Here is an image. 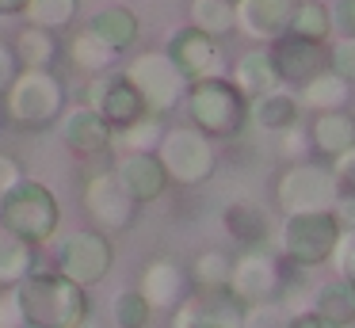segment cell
<instances>
[{
    "instance_id": "27",
    "label": "cell",
    "mask_w": 355,
    "mask_h": 328,
    "mask_svg": "<svg viewBox=\"0 0 355 328\" xmlns=\"http://www.w3.org/2000/svg\"><path fill=\"white\" fill-rule=\"evenodd\" d=\"M256 122H260L263 130H283L294 122V114H298V107H294L291 96H271V92H263V96H256Z\"/></svg>"
},
{
    "instance_id": "21",
    "label": "cell",
    "mask_w": 355,
    "mask_h": 328,
    "mask_svg": "<svg viewBox=\"0 0 355 328\" xmlns=\"http://www.w3.org/2000/svg\"><path fill=\"white\" fill-rule=\"evenodd\" d=\"M111 325L115 328H149L153 325V305L141 297L138 286H126L111 297Z\"/></svg>"
},
{
    "instance_id": "30",
    "label": "cell",
    "mask_w": 355,
    "mask_h": 328,
    "mask_svg": "<svg viewBox=\"0 0 355 328\" xmlns=\"http://www.w3.org/2000/svg\"><path fill=\"white\" fill-rule=\"evenodd\" d=\"M230 282V259L222 252H202L195 264V286H225Z\"/></svg>"
},
{
    "instance_id": "4",
    "label": "cell",
    "mask_w": 355,
    "mask_h": 328,
    "mask_svg": "<svg viewBox=\"0 0 355 328\" xmlns=\"http://www.w3.org/2000/svg\"><path fill=\"white\" fill-rule=\"evenodd\" d=\"M0 221L16 229L19 236H27L31 244H46L62 225V202L42 180L24 175L16 187L0 195Z\"/></svg>"
},
{
    "instance_id": "37",
    "label": "cell",
    "mask_w": 355,
    "mask_h": 328,
    "mask_svg": "<svg viewBox=\"0 0 355 328\" xmlns=\"http://www.w3.org/2000/svg\"><path fill=\"white\" fill-rule=\"evenodd\" d=\"M291 328H329V325L321 320V313H309V317H298Z\"/></svg>"
},
{
    "instance_id": "32",
    "label": "cell",
    "mask_w": 355,
    "mask_h": 328,
    "mask_svg": "<svg viewBox=\"0 0 355 328\" xmlns=\"http://www.w3.org/2000/svg\"><path fill=\"white\" fill-rule=\"evenodd\" d=\"M24 164H19L16 157H12V153H0V195H4V191L8 187H16L19 180H24Z\"/></svg>"
},
{
    "instance_id": "6",
    "label": "cell",
    "mask_w": 355,
    "mask_h": 328,
    "mask_svg": "<svg viewBox=\"0 0 355 328\" xmlns=\"http://www.w3.org/2000/svg\"><path fill=\"white\" fill-rule=\"evenodd\" d=\"M85 210L92 218L96 229H103L107 236L126 233L138 218V198L126 191V183L119 180L115 168H100L85 180Z\"/></svg>"
},
{
    "instance_id": "17",
    "label": "cell",
    "mask_w": 355,
    "mask_h": 328,
    "mask_svg": "<svg viewBox=\"0 0 355 328\" xmlns=\"http://www.w3.org/2000/svg\"><path fill=\"white\" fill-rule=\"evenodd\" d=\"M8 46L16 53L19 69H54L58 58H62V38H58V31H46L39 23H24Z\"/></svg>"
},
{
    "instance_id": "25",
    "label": "cell",
    "mask_w": 355,
    "mask_h": 328,
    "mask_svg": "<svg viewBox=\"0 0 355 328\" xmlns=\"http://www.w3.org/2000/svg\"><path fill=\"white\" fill-rule=\"evenodd\" d=\"M271 80H279L275 69H271L268 53H245L237 65V88L245 92V96H263V92H271Z\"/></svg>"
},
{
    "instance_id": "15",
    "label": "cell",
    "mask_w": 355,
    "mask_h": 328,
    "mask_svg": "<svg viewBox=\"0 0 355 328\" xmlns=\"http://www.w3.org/2000/svg\"><path fill=\"white\" fill-rule=\"evenodd\" d=\"M138 290L141 297H146L149 305L157 309H172V305H180L187 297V275L180 271L172 259H153V264H146V271H141L138 279Z\"/></svg>"
},
{
    "instance_id": "11",
    "label": "cell",
    "mask_w": 355,
    "mask_h": 328,
    "mask_svg": "<svg viewBox=\"0 0 355 328\" xmlns=\"http://www.w3.org/2000/svg\"><path fill=\"white\" fill-rule=\"evenodd\" d=\"M164 53L176 61L187 80H202V76L222 73V46H218V38L207 35V31H199V27H191V23L172 31Z\"/></svg>"
},
{
    "instance_id": "22",
    "label": "cell",
    "mask_w": 355,
    "mask_h": 328,
    "mask_svg": "<svg viewBox=\"0 0 355 328\" xmlns=\"http://www.w3.org/2000/svg\"><path fill=\"white\" fill-rule=\"evenodd\" d=\"M191 27L207 31V35H225V31H233V23H237V8L230 4V0H191Z\"/></svg>"
},
{
    "instance_id": "24",
    "label": "cell",
    "mask_w": 355,
    "mask_h": 328,
    "mask_svg": "<svg viewBox=\"0 0 355 328\" xmlns=\"http://www.w3.org/2000/svg\"><path fill=\"white\" fill-rule=\"evenodd\" d=\"M119 137H123L126 153H157V145L164 137V122L157 111H146L141 119H134L130 126L119 130Z\"/></svg>"
},
{
    "instance_id": "23",
    "label": "cell",
    "mask_w": 355,
    "mask_h": 328,
    "mask_svg": "<svg viewBox=\"0 0 355 328\" xmlns=\"http://www.w3.org/2000/svg\"><path fill=\"white\" fill-rule=\"evenodd\" d=\"M222 221L230 225V233L237 236L241 244H256L268 236V218H263V210H256L252 202H233L230 210L222 214Z\"/></svg>"
},
{
    "instance_id": "19",
    "label": "cell",
    "mask_w": 355,
    "mask_h": 328,
    "mask_svg": "<svg viewBox=\"0 0 355 328\" xmlns=\"http://www.w3.org/2000/svg\"><path fill=\"white\" fill-rule=\"evenodd\" d=\"M69 58L80 73L96 76V73H111V69H115L119 50L111 42H103L92 27H80V31H73V38H69Z\"/></svg>"
},
{
    "instance_id": "41",
    "label": "cell",
    "mask_w": 355,
    "mask_h": 328,
    "mask_svg": "<svg viewBox=\"0 0 355 328\" xmlns=\"http://www.w3.org/2000/svg\"><path fill=\"white\" fill-rule=\"evenodd\" d=\"M230 4H237V0H230Z\"/></svg>"
},
{
    "instance_id": "38",
    "label": "cell",
    "mask_w": 355,
    "mask_h": 328,
    "mask_svg": "<svg viewBox=\"0 0 355 328\" xmlns=\"http://www.w3.org/2000/svg\"><path fill=\"white\" fill-rule=\"evenodd\" d=\"M4 126H8V111H4V99H0V134H4Z\"/></svg>"
},
{
    "instance_id": "34",
    "label": "cell",
    "mask_w": 355,
    "mask_h": 328,
    "mask_svg": "<svg viewBox=\"0 0 355 328\" xmlns=\"http://www.w3.org/2000/svg\"><path fill=\"white\" fill-rule=\"evenodd\" d=\"M329 61L336 65V73H344V76H355V42H344V46H336Z\"/></svg>"
},
{
    "instance_id": "20",
    "label": "cell",
    "mask_w": 355,
    "mask_h": 328,
    "mask_svg": "<svg viewBox=\"0 0 355 328\" xmlns=\"http://www.w3.org/2000/svg\"><path fill=\"white\" fill-rule=\"evenodd\" d=\"M88 27L96 31V35L103 38V42H111L119 53L126 50L130 42H138V31H141V23H138V15L130 12V8H123V4H111V8H100V12L88 19Z\"/></svg>"
},
{
    "instance_id": "16",
    "label": "cell",
    "mask_w": 355,
    "mask_h": 328,
    "mask_svg": "<svg viewBox=\"0 0 355 328\" xmlns=\"http://www.w3.org/2000/svg\"><path fill=\"white\" fill-rule=\"evenodd\" d=\"M237 23L256 38H279L291 27L298 0H237Z\"/></svg>"
},
{
    "instance_id": "36",
    "label": "cell",
    "mask_w": 355,
    "mask_h": 328,
    "mask_svg": "<svg viewBox=\"0 0 355 328\" xmlns=\"http://www.w3.org/2000/svg\"><path fill=\"white\" fill-rule=\"evenodd\" d=\"M27 12V0H0V19H16Z\"/></svg>"
},
{
    "instance_id": "7",
    "label": "cell",
    "mask_w": 355,
    "mask_h": 328,
    "mask_svg": "<svg viewBox=\"0 0 355 328\" xmlns=\"http://www.w3.org/2000/svg\"><path fill=\"white\" fill-rule=\"evenodd\" d=\"M214 137H207L195 126H172L164 130L161 145H157V157H161L168 180L180 183H202L214 172Z\"/></svg>"
},
{
    "instance_id": "12",
    "label": "cell",
    "mask_w": 355,
    "mask_h": 328,
    "mask_svg": "<svg viewBox=\"0 0 355 328\" xmlns=\"http://www.w3.org/2000/svg\"><path fill=\"white\" fill-rule=\"evenodd\" d=\"M268 61L275 69L279 80H291V84H302V80H313L324 65H329V53L317 38H302V35H279L268 50Z\"/></svg>"
},
{
    "instance_id": "28",
    "label": "cell",
    "mask_w": 355,
    "mask_h": 328,
    "mask_svg": "<svg viewBox=\"0 0 355 328\" xmlns=\"http://www.w3.org/2000/svg\"><path fill=\"white\" fill-rule=\"evenodd\" d=\"M355 317V286H329L321 294V320L329 328H340Z\"/></svg>"
},
{
    "instance_id": "18",
    "label": "cell",
    "mask_w": 355,
    "mask_h": 328,
    "mask_svg": "<svg viewBox=\"0 0 355 328\" xmlns=\"http://www.w3.org/2000/svg\"><path fill=\"white\" fill-rule=\"evenodd\" d=\"M35 267H39V244H31L0 221V286H16Z\"/></svg>"
},
{
    "instance_id": "14",
    "label": "cell",
    "mask_w": 355,
    "mask_h": 328,
    "mask_svg": "<svg viewBox=\"0 0 355 328\" xmlns=\"http://www.w3.org/2000/svg\"><path fill=\"white\" fill-rule=\"evenodd\" d=\"M111 168H115L119 180L126 183V191L138 198V206L157 202V198L164 195V187H168V172H164L157 153H123Z\"/></svg>"
},
{
    "instance_id": "8",
    "label": "cell",
    "mask_w": 355,
    "mask_h": 328,
    "mask_svg": "<svg viewBox=\"0 0 355 328\" xmlns=\"http://www.w3.org/2000/svg\"><path fill=\"white\" fill-rule=\"evenodd\" d=\"M111 264H115V244H111V236L96 225L92 229H73L62 241V248H58V271L69 275L80 286L100 282L103 275L111 271Z\"/></svg>"
},
{
    "instance_id": "5",
    "label": "cell",
    "mask_w": 355,
    "mask_h": 328,
    "mask_svg": "<svg viewBox=\"0 0 355 328\" xmlns=\"http://www.w3.org/2000/svg\"><path fill=\"white\" fill-rule=\"evenodd\" d=\"M126 80L138 88V96L146 99V111L168 114L176 103H184L187 96V76L180 73V65L164 50H146L126 65Z\"/></svg>"
},
{
    "instance_id": "39",
    "label": "cell",
    "mask_w": 355,
    "mask_h": 328,
    "mask_svg": "<svg viewBox=\"0 0 355 328\" xmlns=\"http://www.w3.org/2000/svg\"><path fill=\"white\" fill-rule=\"evenodd\" d=\"M347 275H352V286H355V248H352V259H347Z\"/></svg>"
},
{
    "instance_id": "13",
    "label": "cell",
    "mask_w": 355,
    "mask_h": 328,
    "mask_svg": "<svg viewBox=\"0 0 355 328\" xmlns=\"http://www.w3.org/2000/svg\"><path fill=\"white\" fill-rule=\"evenodd\" d=\"M65 149H73L77 157H103L115 141V130L103 122V114L96 107L80 103V107H65L62 119H58Z\"/></svg>"
},
{
    "instance_id": "3",
    "label": "cell",
    "mask_w": 355,
    "mask_h": 328,
    "mask_svg": "<svg viewBox=\"0 0 355 328\" xmlns=\"http://www.w3.org/2000/svg\"><path fill=\"white\" fill-rule=\"evenodd\" d=\"M187 114H191V126L202 130L207 137H237L245 130L248 119V99L245 92L233 80L218 76H202V80L187 84Z\"/></svg>"
},
{
    "instance_id": "1",
    "label": "cell",
    "mask_w": 355,
    "mask_h": 328,
    "mask_svg": "<svg viewBox=\"0 0 355 328\" xmlns=\"http://www.w3.org/2000/svg\"><path fill=\"white\" fill-rule=\"evenodd\" d=\"M16 297L24 309V328H77L92 317L88 286L73 282L58 267H35L16 282Z\"/></svg>"
},
{
    "instance_id": "26",
    "label": "cell",
    "mask_w": 355,
    "mask_h": 328,
    "mask_svg": "<svg viewBox=\"0 0 355 328\" xmlns=\"http://www.w3.org/2000/svg\"><path fill=\"white\" fill-rule=\"evenodd\" d=\"M27 23H39L46 31H65L77 19V0H27Z\"/></svg>"
},
{
    "instance_id": "10",
    "label": "cell",
    "mask_w": 355,
    "mask_h": 328,
    "mask_svg": "<svg viewBox=\"0 0 355 328\" xmlns=\"http://www.w3.org/2000/svg\"><path fill=\"white\" fill-rule=\"evenodd\" d=\"M88 107H96L115 134L146 114V99L126 80V73H96L92 84H88Z\"/></svg>"
},
{
    "instance_id": "2",
    "label": "cell",
    "mask_w": 355,
    "mask_h": 328,
    "mask_svg": "<svg viewBox=\"0 0 355 328\" xmlns=\"http://www.w3.org/2000/svg\"><path fill=\"white\" fill-rule=\"evenodd\" d=\"M0 99H4L12 126L35 134V130H46L62 119L65 103H69V88L54 69H19Z\"/></svg>"
},
{
    "instance_id": "40",
    "label": "cell",
    "mask_w": 355,
    "mask_h": 328,
    "mask_svg": "<svg viewBox=\"0 0 355 328\" xmlns=\"http://www.w3.org/2000/svg\"><path fill=\"white\" fill-rule=\"evenodd\" d=\"M77 328H100V325H96V320H92V317H85V320H80V325H77Z\"/></svg>"
},
{
    "instance_id": "35",
    "label": "cell",
    "mask_w": 355,
    "mask_h": 328,
    "mask_svg": "<svg viewBox=\"0 0 355 328\" xmlns=\"http://www.w3.org/2000/svg\"><path fill=\"white\" fill-rule=\"evenodd\" d=\"M340 27L347 31V35H355V0H340Z\"/></svg>"
},
{
    "instance_id": "31",
    "label": "cell",
    "mask_w": 355,
    "mask_h": 328,
    "mask_svg": "<svg viewBox=\"0 0 355 328\" xmlns=\"http://www.w3.org/2000/svg\"><path fill=\"white\" fill-rule=\"evenodd\" d=\"M0 328H24V309H19L16 286H0Z\"/></svg>"
},
{
    "instance_id": "9",
    "label": "cell",
    "mask_w": 355,
    "mask_h": 328,
    "mask_svg": "<svg viewBox=\"0 0 355 328\" xmlns=\"http://www.w3.org/2000/svg\"><path fill=\"white\" fill-rule=\"evenodd\" d=\"M340 241L332 214H294L283 229V252L294 264H324Z\"/></svg>"
},
{
    "instance_id": "33",
    "label": "cell",
    "mask_w": 355,
    "mask_h": 328,
    "mask_svg": "<svg viewBox=\"0 0 355 328\" xmlns=\"http://www.w3.org/2000/svg\"><path fill=\"white\" fill-rule=\"evenodd\" d=\"M19 73V61H16V53H12V46L8 42H0V96H4V88L12 84V76Z\"/></svg>"
},
{
    "instance_id": "29",
    "label": "cell",
    "mask_w": 355,
    "mask_h": 328,
    "mask_svg": "<svg viewBox=\"0 0 355 328\" xmlns=\"http://www.w3.org/2000/svg\"><path fill=\"white\" fill-rule=\"evenodd\" d=\"M291 31L302 38H317V42H324V35H329V12H324L321 4H298L291 15Z\"/></svg>"
}]
</instances>
